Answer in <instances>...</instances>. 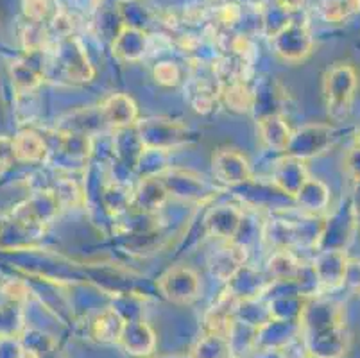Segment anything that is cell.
I'll use <instances>...</instances> for the list:
<instances>
[{
	"label": "cell",
	"instance_id": "6",
	"mask_svg": "<svg viewBox=\"0 0 360 358\" xmlns=\"http://www.w3.org/2000/svg\"><path fill=\"white\" fill-rule=\"evenodd\" d=\"M278 54L289 61L305 59L312 52V36L305 24L287 20V24L274 34Z\"/></svg>",
	"mask_w": 360,
	"mask_h": 358
},
{
	"label": "cell",
	"instance_id": "20",
	"mask_svg": "<svg viewBox=\"0 0 360 358\" xmlns=\"http://www.w3.org/2000/svg\"><path fill=\"white\" fill-rule=\"evenodd\" d=\"M24 331V315L20 301L9 300L0 305V337H20Z\"/></svg>",
	"mask_w": 360,
	"mask_h": 358
},
{
	"label": "cell",
	"instance_id": "28",
	"mask_svg": "<svg viewBox=\"0 0 360 358\" xmlns=\"http://www.w3.org/2000/svg\"><path fill=\"white\" fill-rule=\"evenodd\" d=\"M345 169L353 181H360V149L352 147L345 156Z\"/></svg>",
	"mask_w": 360,
	"mask_h": 358
},
{
	"label": "cell",
	"instance_id": "26",
	"mask_svg": "<svg viewBox=\"0 0 360 358\" xmlns=\"http://www.w3.org/2000/svg\"><path fill=\"white\" fill-rule=\"evenodd\" d=\"M24 11L25 16L29 18V22L41 24L49 13V0H25Z\"/></svg>",
	"mask_w": 360,
	"mask_h": 358
},
{
	"label": "cell",
	"instance_id": "21",
	"mask_svg": "<svg viewBox=\"0 0 360 358\" xmlns=\"http://www.w3.org/2000/svg\"><path fill=\"white\" fill-rule=\"evenodd\" d=\"M167 193H169V190H167L165 183L160 181L158 177H147L140 185L135 197L139 205L143 206V210H156L163 205Z\"/></svg>",
	"mask_w": 360,
	"mask_h": 358
},
{
	"label": "cell",
	"instance_id": "4",
	"mask_svg": "<svg viewBox=\"0 0 360 358\" xmlns=\"http://www.w3.org/2000/svg\"><path fill=\"white\" fill-rule=\"evenodd\" d=\"M156 287L170 303L192 305L201 292V280L194 269L186 265H176L160 276Z\"/></svg>",
	"mask_w": 360,
	"mask_h": 358
},
{
	"label": "cell",
	"instance_id": "3",
	"mask_svg": "<svg viewBox=\"0 0 360 358\" xmlns=\"http://www.w3.org/2000/svg\"><path fill=\"white\" fill-rule=\"evenodd\" d=\"M339 131L328 124H309L301 129L292 131L289 147H287V156L300 158L307 162L309 158H316L325 154L330 147L335 143Z\"/></svg>",
	"mask_w": 360,
	"mask_h": 358
},
{
	"label": "cell",
	"instance_id": "5",
	"mask_svg": "<svg viewBox=\"0 0 360 358\" xmlns=\"http://www.w3.org/2000/svg\"><path fill=\"white\" fill-rule=\"evenodd\" d=\"M212 169H214L215 179L222 185L237 186L253 179V170L248 158L237 149L217 151L212 158Z\"/></svg>",
	"mask_w": 360,
	"mask_h": 358
},
{
	"label": "cell",
	"instance_id": "16",
	"mask_svg": "<svg viewBox=\"0 0 360 358\" xmlns=\"http://www.w3.org/2000/svg\"><path fill=\"white\" fill-rule=\"evenodd\" d=\"M13 147H15V158L18 162L40 163L49 154V147L44 136L29 129L22 131L13 138Z\"/></svg>",
	"mask_w": 360,
	"mask_h": 358
},
{
	"label": "cell",
	"instance_id": "31",
	"mask_svg": "<svg viewBox=\"0 0 360 358\" xmlns=\"http://www.w3.org/2000/svg\"><path fill=\"white\" fill-rule=\"evenodd\" d=\"M353 147H356V149H360V131H356L355 140H353Z\"/></svg>",
	"mask_w": 360,
	"mask_h": 358
},
{
	"label": "cell",
	"instance_id": "10",
	"mask_svg": "<svg viewBox=\"0 0 360 358\" xmlns=\"http://www.w3.org/2000/svg\"><path fill=\"white\" fill-rule=\"evenodd\" d=\"M310 177L309 170H307L305 162L300 160V158L287 156L281 158L280 162L276 163V169L273 174V181L281 192H285L287 196H290L294 199V196L297 193V190L303 186V183Z\"/></svg>",
	"mask_w": 360,
	"mask_h": 358
},
{
	"label": "cell",
	"instance_id": "15",
	"mask_svg": "<svg viewBox=\"0 0 360 358\" xmlns=\"http://www.w3.org/2000/svg\"><path fill=\"white\" fill-rule=\"evenodd\" d=\"M126 317L115 308H106L97 317L91 321V335L94 339L104 344H119L120 335H122Z\"/></svg>",
	"mask_w": 360,
	"mask_h": 358
},
{
	"label": "cell",
	"instance_id": "11",
	"mask_svg": "<svg viewBox=\"0 0 360 358\" xmlns=\"http://www.w3.org/2000/svg\"><path fill=\"white\" fill-rule=\"evenodd\" d=\"M257 131L264 146L278 153H285L292 136V129L280 113L264 115L257 122Z\"/></svg>",
	"mask_w": 360,
	"mask_h": 358
},
{
	"label": "cell",
	"instance_id": "30",
	"mask_svg": "<svg viewBox=\"0 0 360 358\" xmlns=\"http://www.w3.org/2000/svg\"><path fill=\"white\" fill-rule=\"evenodd\" d=\"M353 206H355V212L359 215V221H360V181L355 183V193H353V199H352Z\"/></svg>",
	"mask_w": 360,
	"mask_h": 358
},
{
	"label": "cell",
	"instance_id": "9",
	"mask_svg": "<svg viewBox=\"0 0 360 358\" xmlns=\"http://www.w3.org/2000/svg\"><path fill=\"white\" fill-rule=\"evenodd\" d=\"M99 115L103 122L113 129H127L139 122V106L129 95L113 94L101 103Z\"/></svg>",
	"mask_w": 360,
	"mask_h": 358
},
{
	"label": "cell",
	"instance_id": "27",
	"mask_svg": "<svg viewBox=\"0 0 360 358\" xmlns=\"http://www.w3.org/2000/svg\"><path fill=\"white\" fill-rule=\"evenodd\" d=\"M0 358H25L24 346L18 337H0Z\"/></svg>",
	"mask_w": 360,
	"mask_h": 358
},
{
	"label": "cell",
	"instance_id": "24",
	"mask_svg": "<svg viewBox=\"0 0 360 358\" xmlns=\"http://www.w3.org/2000/svg\"><path fill=\"white\" fill-rule=\"evenodd\" d=\"M155 79L156 83L163 84V87H176L181 81V72L176 67V63L163 61L155 68Z\"/></svg>",
	"mask_w": 360,
	"mask_h": 358
},
{
	"label": "cell",
	"instance_id": "7",
	"mask_svg": "<svg viewBox=\"0 0 360 358\" xmlns=\"http://www.w3.org/2000/svg\"><path fill=\"white\" fill-rule=\"evenodd\" d=\"M348 255L340 249H323L312 264V274L317 285L326 290L342 287Z\"/></svg>",
	"mask_w": 360,
	"mask_h": 358
},
{
	"label": "cell",
	"instance_id": "18",
	"mask_svg": "<svg viewBox=\"0 0 360 358\" xmlns=\"http://www.w3.org/2000/svg\"><path fill=\"white\" fill-rule=\"evenodd\" d=\"M224 103L233 111H250L255 106V94L244 79H231L230 83L221 88Z\"/></svg>",
	"mask_w": 360,
	"mask_h": 358
},
{
	"label": "cell",
	"instance_id": "19",
	"mask_svg": "<svg viewBox=\"0 0 360 358\" xmlns=\"http://www.w3.org/2000/svg\"><path fill=\"white\" fill-rule=\"evenodd\" d=\"M301 264L289 249H280L269 260L271 276L280 281H296L301 274Z\"/></svg>",
	"mask_w": 360,
	"mask_h": 358
},
{
	"label": "cell",
	"instance_id": "23",
	"mask_svg": "<svg viewBox=\"0 0 360 358\" xmlns=\"http://www.w3.org/2000/svg\"><path fill=\"white\" fill-rule=\"evenodd\" d=\"M41 79H44L41 74H38V72L32 67H29V65H13V81H15V84L20 88V90H34V88L41 83Z\"/></svg>",
	"mask_w": 360,
	"mask_h": 358
},
{
	"label": "cell",
	"instance_id": "17",
	"mask_svg": "<svg viewBox=\"0 0 360 358\" xmlns=\"http://www.w3.org/2000/svg\"><path fill=\"white\" fill-rule=\"evenodd\" d=\"M191 358H233V347H231L230 337L221 333L206 331L201 339L194 344L188 353Z\"/></svg>",
	"mask_w": 360,
	"mask_h": 358
},
{
	"label": "cell",
	"instance_id": "29",
	"mask_svg": "<svg viewBox=\"0 0 360 358\" xmlns=\"http://www.w3.org/2000/svg\"><path fill=\"white\" fill-rule=\"evenodd\" d=\"M15 147H13V138L0 136V165H11L15 162Z\"/></svg>",
	"mask_w": 360,
	"mask_h": 358
},
{
	"label": "cell",
	"instance_id": "12",
	"mask_svg": "<svg viewBox=\"0 0 360 358\" xmlns=\"http://www.w3.org/2000/svg\"><path fill=\"white\" fill-rule=\"evenodd\" d=\"M294 201L297 203V206L303 212L310 213L312 217L321 215L330 206V188L326 186V183L310 176L303 183V186L297 190V193L294 196Z\"/></svg>",
	"mask_w": 360,
	"mask_h": 358
},
{
	"label": "cell",
	"instance_id": "25",
	"mask_svg": "<svg viewBox=\"0 0 360 358\" xmlns=\"http://www.w3.org/2000/svg\"><path fill=\"white\" fill-rule=\"evenodd\" d=\"M342 287L348 288L353 294L360 295V260L359 258H348V264L345 269V278H342Z\"/></svg>",
	"mask_w": 360,
	"mask_h": 358
},
{
	"label": "cell",
	"instance_id": "2",
	"mask_svg": "<svg viewBox=\"0 0 360 358\" xmlns=\"http://www.w3.org/2000/svg\"><path fill=\"white\" fill-rule=\"evenodd\" d=\"M359 70L352 63H335L323 77V97L330 118L342 122L352 113L359 91Z\"/></svg>",
	"mask_w": 360,
	"mask_h": 358
},
{
	"label": "cell",
	"instance_id": "32",
	"mask_svg": "<svg viewBox=\"0 0 360 358\" xmlns=\"http://www.w3.org/2000/svg\"><path fill=\"white\" fill-rule=\"evenodd\" d=\"M167 358H191V357H188V354H186V357H167Z\"/></svg>",
	"mask_w": 360,
	"mask_h": 358
},
{
	"label": "cell",
	"instance_id": "13",
	"mask_svg": "<svg viewBox=\"0 0 360 358\" xmlns=\"http://www.w3.org/2000/svg\"><path fill=\"white\" fill-rule=\"evenodd\" d=\"M245 258H248L245 248L233 244V242H226L214 255L212 271L222 281H231L245 265Z\"/></svg>",
	"mask_w": 360,
	"mask_h": 358
},
{
	"label": "cell",
	"instance_id": "8",
	"mask_svg": "<svg viewBox=\"0 0 360 358\" xmlns=\"http://www.w3.org/2000/svg\"><path fill=\"white\" fill-rule=\"evenodd\" d=\"M119 346L131 357H153L156 351V333L146 321L126 319Z\"/></svg>",
	"mask_w": 360,
	"mask_h": 358
},
{
	"label": "cell",
	"instance_id": "14",
	"mask_svg": "<svg viewBox=\"0 0 360 358\" xmlns=\"http://www.w3.org/2000/svg\"><path fill=\"white\" fill-rule=\"evenodd\" d=\"M242 226V212L235 206H217L206 217V228L217 238L231 242Z\"/></svg>",
	"mask_w": 360,
	"mask_h": 358
},
{
	"label": "cell",
	"instance_id": "1",
	"mask_svg": "<svg viewBox=\"0 0 360 358\" xmlns=\"http://www.w3.org/2000/svg\"><path fill=\"white\" fill-rule=\"evenodd\" d=\"M300 340L310 358H342L349 347L345 307L328 298H307L300 314Z\"/></svg>",
	"mask_w": 360,
	"mask_h": 358
},
{
	"label": "cell",
	"instance_id": "22",
	"mask_svg": "<svg viewBox=\"0 0 360 358\" xmlns=\"http://www.w3.org/2000/svg\"><path fill=\"white\" fill-rule=\"evenodd\" d=\"M360 9V0H323L321 13L328 22H342Z\"/></svg>",
	"mask_w": 360,
	"mask_h": 358
}]
</instances>
